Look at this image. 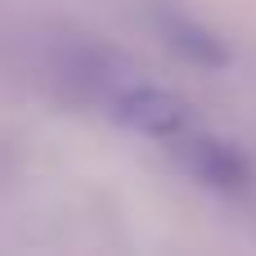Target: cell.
<instances>
[{
    "label": "cell",
    "mask_w": 256,
    "mask_h": 256,
    "mask_svg": "<svg viewBox=\"0 0 256 256\" xmlns=\"http://www.w3.org/2000/svg\"><path fill=\"white\" fill-rule=\"evenodd\" d=\"M90 81H94V94L108 104V112L122 126L140 130V135L176 140L189 126V112H184V104L176 94H166V90H158V86H148V81H140L130 72L126 76H108V72H99L90 63Z\"/></svg>",
    "instance_id": "6da1fadb"
},
{
    "label": "cell",
    "mask_w": 256,
    "mask_h": 256,
    "mask_svg": "<svg viewBox=\"0 0 256 256\" xmlns=\"http://www.w3.org/2000/svg\"><path fill=\"white\" fill-rule=\"evenodd\" d=\"M189 171H194L202 184L230 189V194L248 184V162H243L238 153H230L225 144H194V148H189Z\"/></svg>",
    "instance_id": "7a4b0ae2"
}]
</instances>
